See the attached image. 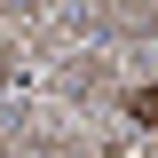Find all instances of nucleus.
Here are the masks:
<instances>
[{"label": "nucleus", "mask_w": 158, "mask_h": 158, "mask_svg": "<svg viewBox=\"0 0 158 158\" xmlns=\"http://www.w3.org/2000/svg\"><path fill=\"white\" fill-rule=\"evenodd\" d=\"M127 118H135V127H158V87H135V95H127Z\"/></svg>", "instance_id": "f257e3e1"}]
</instances>
